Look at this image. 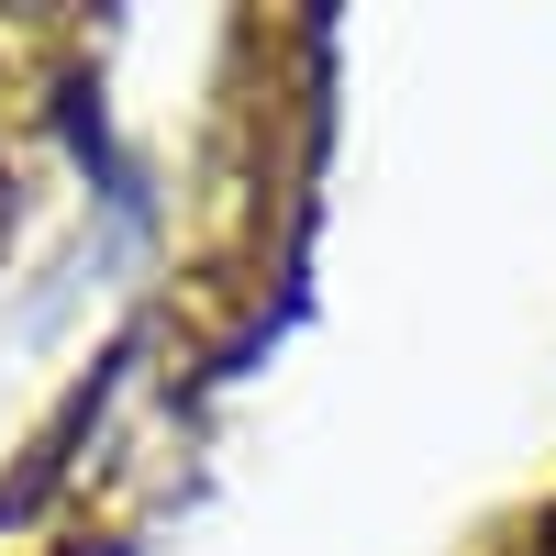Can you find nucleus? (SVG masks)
<instances>
[{
	"label": "nucleus",
	"mask_w": 556,
	"mask_h": 556,
	"mask_svg": "<svg viewBox=\"0 0 556 556\" xmlns=\"http://www.w3.org/2000/svg\"><path fill=\"white\" fill-rule=\"evenodd\" d=\"M0 223H12V167H0Z\"/></svg>",
	"instance_id": "f257e3e1"
}]
</instances>
